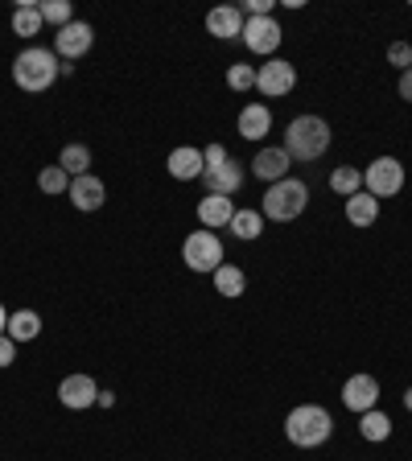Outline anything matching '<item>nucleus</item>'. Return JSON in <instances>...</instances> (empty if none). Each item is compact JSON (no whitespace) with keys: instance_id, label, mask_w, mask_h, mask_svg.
<instances>
[{"instance_id":"f8f14e48","label":"nucleus","mask_w":412,"mask_h":461,"mask_svg":"<svg viewBox=\"0 0 412 461\" xmlns=\"http://www.w3.org/2000/svg\"><path fill=\"white\" fill-rule=\"evenodd\" d=\"M243 25H248V17H243V9H235V5H215V9L206 13V33H215L219 41L243 38Z\"/></svg>"},{"instance_id":"4be33fe9","label":"nucleus","mask_w":412,"mask_h":461,"mask_svg":"<svg viewBox=\"0 0 412 461\" xmlns=\"http://www.w3.org/2000/svg\"><path fill=\"white\" fill-rule=\"evenodd\" d=\"M231 235L243 240V243L260 240V235H264V214L260 211H235V219H231Z\"/></svg>"},{"instance_id":"f3484780","label":"nucleus","mask_w":412,"mask_h":461,"mask_svg":"<svg viewBox=\"0 0 412 461\" xmlns=\"http://www.w3.org/2000/svg\"><path fill=\"white\" fill-rule=\"evenodd\" d=\"M231 219H235V202L223 198V194H211V198L198 202V222L206 230H219V227H231Z\"/></svg>"},{"instance_id":"2f4dec72","label":"nucleus","mask_w":412,"mask_h":461,"mask_svg":"<svg viewBox=\"0 0 412 461\" xmlns=\"http://www.w3.org/2000/svg\"><path fill=\"white\" fill-rule=\"evenodd\" d=\"M400 99H404V104H412V67L400 75Z\"/></svg>"},{"instance_id":"412c9836","label":"nucleus","mask_w":412,"mask_h":461,"mask_svg":"<svg viewBox=\"0 0 412 461\" xmlns=\"http://www.w3.org/2000/svg\"><path fill=\"white\" fill-rule=\"evenodd\" d=\"M5 334L13 338V342H33V338L41 334V317L33 313V309H17V313L9 317V330Z\"/></svg>"},{"instance_id":"6ab92c4d","label":"nucleus","mask_w":412,"mask_h":461,"mask_svg":"<svg viewBox=\"0 0 412 461\" xmlns=\"http://www.w3.org/2000/svg\"><path fill=\"white\" fill-rule=\"evenodd\" d=\"M375 219H380V198H371L367 190L346 198V222H351V227H371Z\"/></svg>"},{"instance_id":"dca6fc26","label":"nucleus","mask_w":412,"mask_h":461,"mask_svg":"<svg viewBox=\"0 0 412 461\" xmlns=\"http://www.w3.org/2000/svg\"><path fill=\"white\" fill-rule=\"evenodd\" d=\"M165 169H169V177H178V182H194V177H202V173H206L202 149H194V144H182V149H173L169 161H165Z\"/></svg>"},{"instance_id":"cd10ccee","label":"nucleus","mask_w":412,"mask_h":461,"mask_svg":"<svg viewBox=\"0 0 412 461\" xmlns=\"http://www.w3.org/2000/svg\"><path fill=\"white\" fill-rule=\"evenodd\" d=\"M38 13H41V21H46V25L62 29V25H70V13H75V9H70L67 0H41Z\"/></svg>"},{"instance_id":"423d86ee","label":"nucleus","mask_w":412,"mask_h":461,"mask_svg":"<svg viewBox=\"0 0 412 461\" xmlns=\"http://www.w3.org/2000/svg\"><path fill=\"white\" fill-rule=\"evenodd\" d=\"M363 185L371 198H392V194L404 190V165L396 157H375L363 169Z\"/></svg>"},{"instance_id":"393cba45","label":"nucleus","mask_w":412,"mask_h":461,"mask_svg":"<svg viewBox=\"0 0 412 461\" xmlns=\"http://www.w3.org/2000/svg\"><path fill=\"white\" fill-rule=\"evenodd\" d=\"M58 165H62L70 177H83V173L91 169V149H87V144H67L62 157H58Z\"/></svg>"},{"instance_id":"4468645a","label":"nucleus","mask_w":412,"mask_h":461,"mask_svg":"<svg viewBox=\"0 0 412 461\" xmlns=\"http://www.w3.org/2000/svg\"><path fill=\"white\" fill-rule=\"evenodd\" d=\"M202 182H206V190L211 194H223V198H231V194H240L243 190V169H240V161H219V165H211V169L202 173Z\"/></svg>"},{"instance_id":"a211bd4d","label":"nucleus","mask_w":412,"mask_h":461,"mask_svg":"<svg viewBox=\"0 0 412 461\" xmlns=\"http://www.w3.org/2000/svg\"><path fill=\"white\" fill-rule=\"evenodd\" d=\"M272 132V112L264 104H248L240 112V136L243 140H264Z\"/></svg>"},{"instance_id":"39448f33","label":"nucleus","mask_w":412,"mask_h":461,"mask_svg":"<svg viewBox=\"0 0 412 461\" xmlns=\"http://www.w3.org/2000/svg\"><path fill=\"white\" fill-rule=\"evenodd\" d=\"M182 259H186V268L190 272H215L223 264V243L215 230H194V235H186L182 243Z\"/></svg>"},{"instance_id":"473e14b6","label":"nucleus","mask_w":412,"mask_h":461,"mask_svg":"<svg viewBox=\"0 0 412 461\" xmlns=\"http://www.w3.org/2000/svg\"><path fill=\"white\" fill-rule=\"evenodd\" d=\"M9 330V313H5V305H0V334Z\"/></svg>"},{"instance_id":"bb28decb","label":"nucleus","mask_w":412,"mask_h":461,"mask_svg":"<svg viewBox=\"0 0 412 461\" xmlns=\"http://www.w3.org/2000/svg\"><path fill=\"white\" fill-rule=\"evenodd\" d=\"M38 185H41V194H67L70 190V173L62 169V165H50V169L38 173Z\"/></svg>"},{"instance_id":"0eeeda50","label":"nucleus","mask_w":412,"mask_h":461,"mask_svg":"<svg viewBox=\"0 0 412 461\" xmlns=\"http://www.w3.org/2000/svg\"><path fill=\"white\" fill-rule=\"evenodd\" d=\"M298 86V70H293V62H285V58H269L264 67H256V91L264 99H280L288 95Z\"/></svg>"},{"instance_id":"9b49d317","label":"nucleus","mask_w":412,"mask_h":461,"mask_svg":"<svg viewBox=\"0 0 412 461\" xmlns=\"http://www.w3.org/2000/svg\"><path fill=\"white\" fill-rule=\"evenodd\" d=\"M343 403L351 408V412H371L375 403H380V384H375L371 375H351L343 384Z\"/></svg>"},{"instance_id":"c85d7f7f","label":"nucleus","mask_w":412,"mask_h":461,"mask_svg":"<svg viewBox=\"0 0 412 461\" xmlns=\"http://www.w3.org/2000/svg\"><path fill=\"white\" fill-rule=\"evenodd\" d=\"M227 86L231 91H252V86H256V67H248V62L227 67Z\"/></svg>"},{"instance_id":"5701e85b","label":"nucleus","mask_w":412,"mask_h":461,"mask_svg":"<svg viewBox=\"0 0 412 461\" xmlns=\"http://www.w3.org/2000/svg\"><path fill=\"white\" fill-rule=\"evenodd\" d=\"M359 432H363V441L380 445V441H388V437H392V420H388L380 408H371V412L359 416Z\"/></svg>"},{"instance_id":"7c9ffc66","label":"nucleus","mask_w":412,"mask_h":461,"mask_svg":"<svg viewBox=\"0 0 412 461\" xmlns=\"http://www.w3.org/2000/svg\"><path fill=\"white\" fill-rule=\"evenodd\" d=\"M17 363V342L9 334H0V366H13Z\"/></svg>"},{"instance_id":"f03ea898","label":"nucleus","mask_w":412,"mask_h":461,"mask_svg":"<svg viewBox=\"0 0 412 461\" xmlns=\"http://www.w3.org/2000/svg\"><path fill=\"white\" fill-rule=\"evenodd\" d=\"M330 432H334V420H330V412L317 408V403H301V408H293V412L285 416V437H288V445H298V449L326 445Z\"/></svg>"},{"instance_id":"6e6552de","label":"nucleus","mask_w":412,"mask_h":461,"mask_svg":"<svg viewBox=\"0 0 412 461\" xmlns=\"http://www.w3.org/2000/svg\"><path fill=\"white\" fill-rule=\"evenodd\" d=\"M280 38H285V33H280L277 17H248V25H243V46H248L252 54H260V58L277 54Z\"/></svg>"},{"instance_id":"aec40b11","label":"nucleus","mask_w":412,"mask_h":461,"mask_svg":"<svg viewBox=\"0 0 412 461\" xmlns=\"http://www.w3.org/2000/svg\"><path fill=\"white\" fill-rule=\"evenodd\" d=\"M211 276H215V293H219V297H243V288H248V276H243V268H235V264H219Z\"/></svg>"},{"instance_id":"7ed1b4c3","label":"nucleus","mask_w":412,"mask_h":461,"mask_svg":"<svg viewBox=\"0 0 412 461\" xmlns=\"http://www.w3.org/2000/svg\"><path fill=\"white\" fill-rule=\"evenodd\" d=\"M330 149V124L322 115H298L285 128V153L293 161H317Z\"/></svg>"},{"instance_id":"a878e982","label":"nucleus","mask_w":412,"mask_h":461,"mask_svg":"<svg viewBox=\"0 0 412 461\" xmlns=\"http://www.w3.org/2000/svg\"><path fill=\"white\" fill-rule=\"evenodd\" d=\"M330 190L343 194V198H351V194L363 190V173L351 169V165H338V169L330 173Z\"/></svg>"},{"instance_id":"9d476101","label":"nucleus","mask_w":412,"mask_h":461,"mask_svg":"<svg viewBox=\"0 0 412 461\" xmlns=\"http://www.w3.org/2000/svg\"><path fill=\"white\" fill-rule=\"evenodd\" d=\"M58 400H62V408H70V412H83V408L99 403V387L91 375H67V379L58 384Z\"/></svg>"},{"instance_id":"b1692460","label":"nucleus","mask_w":412,"mask_h":461,"mask_svg":"<svg viewBox=\"0 0 412 461\" xmlns=\"http://www.w3.org/2000/svg\"><path fill=\"white\" fill-rule=\"evenodd\" d=\"M41 25H46V21H41V13L33 9V5H17V13H13V33H17V38H38Z\"/></svg>"},{"instance_id":"1a4fd4ad","label":"nucleus","mask_w":412,"mask_h":461,"mask_svg":"<svg viewBox=\"0 0 412 461\" xmlns=\"http://www.w3.org/2000/svg\"><path fill=\"white\" fill-rule=\"evenodd\" d=\"M91 41H96V29L87 25V21H70V25H62L54 33V54L67 58V62H78L91 50Z\"/></svg>"},{"instance_id":"2eb2a0df","label":"nucleus","mask_w":412,"mask_h":461,"mask_svg":"<svg viewBox=\"0 0 412 461\" xmlns=\"http://www.w3.org/2000/svg\"><path fill=\"white\" fill-rule=\"evenodd\" d=\"M288 165H293V157H288L285 149H260L256 161H252V173H256L260 182L277 185V182H285L288 177Z\"/></svg>"},{"instance_id":"20e7f679","label":"nucleus","mask_w":412,"mask_h":461,"mask_svg":"<svg viewBox=\"0 0 412 461\" xmlns=\"http://www.w3.org/2000/svg\"><path fill=\"white\" fill-rule=\"evenodd\" d=\"M306 206H309V190H306V182H298V177H285V182H277V185H269V194H264V219H272V222H293V219H301L306 214Z\"/></svg>"},{"instance_id":"ddd939ff","label":"nucleus","mask_w":412,"mask_h":461,"mask_svg":"<svg viewBox=\"0 0 412 461\" xmlns=\"http://www.w3.org/2000/svg\"><path fill=\"white\" fill-rule=\"evenodd\" d=\"M67 198L75 202V211H99V206H104L107 202V185L99 182L96 173H83V177H75V182H70V190H67Z\"/></svg>"},{"instance_id":"72a5a7b5","label":"nucleus","mask_w":412,"mask_h":461,"mask_svg":"<svg viewBox=\"0 0 412 461\" xmlns=\"http://www.w3.org/2000/svg\"><path fill=\"white\" fill-rule=\"evenodd\" d=\"M404 408H408V412H412V387H408V392H404Z\"/></svg>"},{"instance_id":"f257e3e1","label":"nucleus","mask_w":412,"mask_h":461,"mask_svg":"<svg viewBox=\"0 0 412 461\" xmlns=\"http://www.w3.org/2000/svg\"><path fill=\"white\" fill-rule=\"evenodd\" d=\"M58 70H62L58 54L54 50H41V46H29L13 58V83H17L21 91H29V95H38V91L54 86Z\"/></svg>"},{"instance_id":"c756f323","label":"nucleus","mask_w":412,"mask_h":461,"mask_svg":"<svg viewBox=\"0 0 412 461\" xmlns=\"http://www.w3.org/2000/svg\"><path fill=\"white\" fill-rule=\"evenodd\" d=\"M388 62H392V67H400V75H404V70L412 67V46H408V41H396V46H388Z\"/></svg>"}]
</instances>
